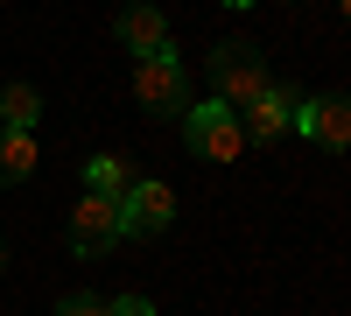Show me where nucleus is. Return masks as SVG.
Here are the masks:
<instances>
[{"label":"nucleus","instance_id":"obj_1","mask_svg":"<svg viewBox=\"0 0 351 316\" xmlns=\"http://www.w3.org/2000/svg\"><path fill=\"white\" fill-rule=\"evenodd\" d=\"M267 49H260L253 36H225V42H211V99H225L232 112L239 106H253L260 92H267Z\"/></svg>","mask_w":351,"mask_h":316},{"label":"nucleus","instance_id":"obj_2","mask_svg":"<svg viewBox=\"0 0 351 316\" xmlns=\"http://www.w3.org/2000/svg\"><path fill=\"white\" fill-rule=\"evenodd\" d=\"M183 141H190L197 162H239V148H246L239 112H232L225 99H190V112H183Z\"/></svg>","mask_w":351,"mask_h":316},{"label":"nucleus","instance_id":"obj_3","mask_svg":"<svg viewBox=\"0 0 351 316\" xmlns=\"http://www.w3.org/2000/svg\"><path fill=\"white\" fill-rule=\"evenodd\" d=\"M134 99H141V112H155V120L190 112V71L176 64V49L141 56V64H134Z\"/></svg>","mask_w":351,"mask_h":316},{"label":"nucleus","instance_id":"obj_4","mask_svg":"<svg viewBox=\"0 0 351 316\" xmlns=\"http://www.w3.org/2000/svg\"><path fill=\"white\" fill-rule=\"evenodd\" d=\"M120 239H127V225H120V197H92V190H84L77 211H71V253L99 260V253H112Z\"/></svg>","mask_w":351,"mask_h":316},{"label":"nucleus","instance_id":"obj_5","mask_svg":"<svg viewBox=\"0 0 351 316\" xmlns=\"http://www.w3.org/2000/svg\"><path fill=\"white\" fill-rule=\"evenodd\" d=\"M295 134H309L316 148H351V92H302L295 106Z\"/></svg>","mask_w":351,"mask_h":316},{"label":"nucleus","instance_id":"obj_6","mask_svg":"<svg viewBox=\"0 0 351 316\" xmlns=\"http://www.w3.org/2000/svg\"><path fill=\"white\" fill-rule=\"evenodd\" d=\"M169 218H176V197H169V183H155V176H134V190L120 197V225H127V239H155V232H169Z\"/></svg>","mask_w":351,"mask_h":316},{"label":"nucleus","instance_id":"obj_7","mask_svg":"<svg viewBox=\"0 0 351 316\" xmlns=\"http://www.w3.org/2000/svg\"><path fill=\"white\" fill-rule=\"evenodd\" d=\"M295 106H302L295 84H267L253 106H239V134H246V141H281V134H295Z\"/></svg>","mask_w":351,"mask_h":316},{"label":"nucleus","instance_id":"obj_8","mask_svg":"<svg viewBox=\"0 0 351 316\" xmlns=\"http://www.w3.org/2000/svg\"><path fill=\"white\" fill-rule=\"evenodd\" d=\"M112 36H120V49H134V64L141 56H162L169 49V14L162 8H120Z\"/></svg>","mask_w":351,"mask_h":316},{"label":"nucleus","instance_id":"obj_9","mask_svg":"<svg viewBox=\"0 0 351 316\" xmlns=\"http://www.w3.org/2000/svg\"><path fill=\"white\" fill-rule=\"evenodd\" d=\"M28 176H36V134L0 127V190H8V183H28Z\"/></svg>","mask_w":351,"mask_h":316},{"label":"nucleus","instance_id":"obj_10","mask_svg":"<svg viewBox=\"0 0 351 316\" xmlns=\"http://www.w3.org/2000/svg\"><path fill=\"white\" fill-rule=\"evenodd\" d=\"M84 190H92V197H127L134 190V169L120 155H92V162H84Z\"/></svg>","mask_w":351,"mask_h":316},{"label":"nucleus","instance_id":"obj_11","mask_svg":"<svg viewBox=\"0 0 351 316\" xmlns=\"http://www.w3.org/2000/svg\"><path fill=\"white\" fill-rule=\"evenodd\" d=\"M36 120H43V92L36 84H8V92H0V127L36 134Z\"/></svg>","mask_w":351,"mask_h":316},{"label":"nucleus","instance_id":"obj_12","mask_svg":"<svg viewBox=\"0 0 351 316\" xmlns=\"http://www.w3.org/2000/svg\"><path fill=\"white\" fill-rule=\"evenodd\" d=\"M106 316H155V302H148V295H112Z\"/></svg>","mask_w":351,"mask_h":316},{"label":"nucleus","instance_id":"obj_13","mask_svg":"<svg viewBox=\"0 0 351 316\" xmlns=\"http://www.w3.org/2000/svg\"><path fill=\"white\" fill-rule=\"evenodd\" d=\"M56 316H106V302H99V295H64Z\"/></svg>","mask_w":351,"mask_h":316},{"label":"nucleus","instance_id":"obj_14","mask_svg":"<svg viewBox=\"0 0 351 316\" xmlns=\"http://www.w3.org/2000/svg\"><path fill=\"white\" fill-rule=\"evenodd\" d=\"M225 8H253V0H225Z\"/></svg>","mask_w":351,"mask_h":316},{"label":"nucleus","instance_id":"obj_15","mask_svg":"<svg viewBox=\"0 0 351 316\" xmlns=\"http://www.w3.org/2000/svg\"><path fill=\"white\" fill-rule=\"evenodd\" d=\"M0 267H8V246H0Z\"/></svg>","mask_w":351,"mask_h":316},{"label":"nucleus","instance_id":"obj_16","mask_svg":"<svg viewBox=\"0 0 351 316\" xmlns=\"http://www.w3.org/2000/svg\"><path fill=\"white\" fill-rule=\"evenodd\" d=\"M344 14H351V0H344Z\"/></svg>","mask_w":351,"mask_h":316}]
</instances>
